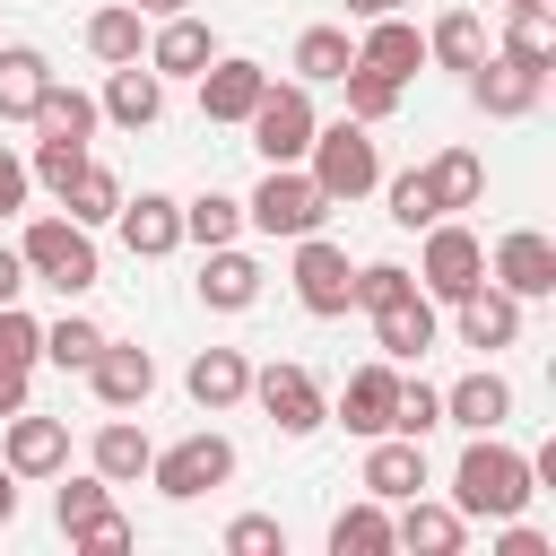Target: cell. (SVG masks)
Returning a JSON list of instances; mask_svg holds the SVG:
<instances>
[{
	"label": "cell",
	"mask_w": 556,
	"mask_h": 556,
	"mask_svg": "<svg viewBox=\"0 0 556 556\" xmlns=\"http://www.w3.org/2000/svg\"><path fill=\"white\" fill-rule=\"evenodd\" d=\"M530 495H539L530 452H513L504 434H469L460 460H452V495L443 504L460 521H513V513H530Z\"/></svg>",
	"instance_id": "cell-1"
},
{
	"label": "cell",
	"mask_w": 556,
	"mask_h": 556,
	"mask_svg": "<svg viewBox=\"0 0 556 556\" xmlns=\"http://www.w3.org/2000/svg\"><path fill=\"white\" fill-rule=\"evenodd\" d=\"M17 261H26L35 287H52V295H70V304L104 278V261H96V226H78V217H26Z\"/></svg>",
	"instance_id": "cell-2"
},
{
	"label": "cell",
	"mask_w": 556,
	"mask_h": 556,
	"mask_svg": "<svg viewBox=\"0 0 556 556\" xmlns=\"http://www.w3.org/2000/svg\"><path fill=\"white\" fill-rule=\"evenodd\" d=\"M304 174L321 182V200H365L382 182V148H374V122H321L313 148H304Z\"/></svg>",
	"instance_id": "cell-3"
},
{
	"label": "cell",
	"mask_w": 556,
	"mask_h": 556,
	"mask_svg": "<svg viewBox=\"0 0 556 556\" xmlns=\"http://www.w3.org/2000/svg\"><path fill=\"white\" fill-rule=\"evenodd\" d=\"M243 130H252V148H261V165H304V148H313V130H321V113H313V87L304 78H269L261 87V104L243 113Z\"/></svg>",
	"instance_id": "cell-4"
},
{
	"label": "cell",
	"mask_w": 556,
	"mask_h": 556,
	"mask_svg": "<svg viewBox=\"0 0 556 556\" xmlns=\"http://www.w3.org/2000/svg\"><path fill=\"white\" fill-rule=\"evenodd\" d=\"M235 478V443L217 434V426H200V434H182V443H165L156 460H148V486L165 495V504H200V495H217Z\"/></svg>",
	"instance_id": "cell-5"
},
{
	"label": "cell",
	"mask_w": 556,
	"mask_h": 556,
	"mask_svg": "<svg viewBox=\"0 0 556 556\" xmlns=\"http://www.w3.org/2000/svg\"><path fill=\"white\" fill-rule=\"evenodd\" d=\"M321 217H330V200H321V182H313L304 165H269V174H261V191L243 200V226H261V235H278V243L313 235Z\"/></svg>",
	"instance_id": "cell-6"
},
{
	"label": "cell",
	"mask_w": 556,
	"mask_h": 556,
	"mask_svg": "<svg viewBox=\"0 0 556 556\" xmlns=\"http://www.w3.org/2000/svg\"><path fill=\"white\" fill-rule=\"evenodd\" d=\"M287 278H295V304L313 313V321H339V313H356V261L313 226V235H295V261H287Z\"/></svg>",
	"instance_id": "cell-7"
},
{
	"label": "cell",
	"mask_w": 556,
	"mask_h": 556,
	"mask_svg": "<svg viewBox=\"0 0 556 556\" xmlns=\"http://www.w3.org/2000/svg\"><path fill=\"white\" fill-rule=\"evenodd\" d=\"M252 400H261V417L278 426V434H321L330 426V391L313 382V365H295V356H278V365H252Z\"/></svg>",
	"instance_id": "cell-8"
},
{
	"label": "cell",
	"mask_w": 556,
	"mask_h": 556,
	"mask_svg": "<svg viewBox=\"0 0 556 556\" xmlns=\"http://www.w3.org/2000/svg\"><path fill=\"white\" fill-rule=\"evenodd\" d=\"M478 278H486V243H478L460 217H434V226H426V252H417V287H426L434 304H460Z\"/></svg>",
	"instance_id": "cell-9"
},
{
	"label": "cell",
	"mask_w": 556,
	"mask_h": 556,
	"mask_svg": "<svg viewBox=\"0 0 556 556\" xmlns=\"http://www.w3.org/2000/svg\"><path fill=\"white\" fill-rule=\"evenodd\" d=\"M365 321H374V348H382L391 365H417V356H426V348L443 339V304H434V295H426L417 278H408L400 295H382V304H374Z\"/></svg>",
	"instance_id": "cell-10"
},
{
	"label": "cell",
	"mask_w": 556,
	"mask_h": 556,
	"mask_svg": "<svg viewBox=\"0 0 556 556\" xmlns=\"http://www.w3.org/2000/svg\"><path fill=\"white\" fill-rule=\"evenodd\" d=\"M539 96H547V70H530V61L495 52V43H486V61L469 70V104H478L486 122H521V113H539Z\"/></svg>",
	"instance_id": "cell-11"
},
{
	"label": "cell",
	"mask_w": 556,
	"mask_h": 556,
	"mask_svg": "<svg viewBox=\"0 0 556 556\" xmlns=\"http://www.w3.org/2000/svg\"><path fill=\"white\" fill-rule=\"evenodd\" d=\"M486 278H495L504 295H521V304H547V295H556V243H547L539 226H513V235H495Z\"/></svg>",
	"instance_id": "cell-12"
},
{
	"label": "cell",
	"mask_w": 556,
	"mask_h": 556,
	"mask_svg": "<svg viewBox=\"0 0 556 556\" xmlns=\"http://www.w3.org/2000/svg\"><path fill=\"white\" fill-rule=\"evenodd\" d=\"M0 460L17 469V486L61 478V469H70V417H35V408L0 417Z\"/></svg>",
	"instance_id": "cell-13"
},
{
	"label": "cell",
	"mask_w": 556,
	"mask_h": 556,
	"mask_svg": "<svg viewBox=\"0 0 556 556\" xmlns=\"http://www.w3.org/2000/svg\"><path fill=\"white\" fill-rule=\"evenodd\" d=\"M113 235H122L130 261H165V252H182V200L174 191H122Z\"/></svg>",
	"instance_id": "cell-14"
},
{
	"label": "cell",
	"mask_w": 556,
	"mask_h": 556,
	"mask_svg": "<svg viewBox=\"0 0 556 556\" xmlns=\"http://www.w3.org/2000/svg\"><path fill=\"white\" fill-rule=\"evenodd\" d=\"M391 408H400V365L391 356H374V365H356L348 382H339V400H330V426H348V434H391Z\"/></svg>",
	"instance_id": "cell-15"
},
{
	"label": "cell",
	"mask_w": 556,
	"mask_h": 556,
	"mask_svg": "<svg viewBox=\"0 0 556 556\" xmlns=\"http://www.w3.org/2000/svg\"><path fill=\"white\" fill-rule=\"evenodd\" d=\"M191 87H200V122H226V130H243V113L261 104L269 70H261L252 52H217V61H208V70L191 78Z\"/></svg>",
	"instance_id": "cell-16"
},
{
	"label": "cell",
	"mask_w": 556,
	"mask_h": 556,
	"mask_svg": "<svg viewBox=\"0 0 556 556\" xmlns=\"http://www.w3.org/2000/svg\"><path fill=\"white\" fill-rule=\"evenodd\" d=\"M452 330H460V348L495 356V348H513V339H521V295H504L495 278H478V287L452 304Z\"/></svg>",
	"instance_id": "cell-17"
},
{
	"label": "cell",
	"mask_w": 556,
	"mask_h": 556,
	"mask_svg": "<svg viewBox=\"0 0 556 556\" xmlns=\"http://www.w3.org/2000/svg\"><path fill=\"white\" fill-rule=\"evenodd\" d=\"M87 391H96L104 408H148V391H156V356L130 348V339H104V348L87 356Z\"/></svg>",
	"instance_id": "cell-18"
},
{
	"label": "cell",
	"mask_w": 556,
	"mask_h": 556,
	"mask_svg": "<svg viewBox=\"0 0 556 556\" xmlns=\"http://www.w3.org/2000/svg\"><path fill=\"white\" fill-rule=\"evenodd\" d=\"M391 547H408V556H460V547H469V521L417 486V495H400V513H391Z\"/></svg>",
	"instance_id": "cell-19"
},
{
	"label": "cell",
	"mask_w": 556,
	"mask_h": 556,
	"mask_svg": "<svg viewBox=\"0 0 556 556\" xmlns=\"http://www.w3.org/2000/svg\"><path fill=\"white\" fill-rule=\"evenodd\" d=\"M356 486H365L374 504H400V495H417V486H426V443H417V434H374V443H365V469H356Z\"/></svg>",
	"instance_id": "cell-20"
},
{
	"label": "cell",
	"mask_w": 556,
	"mask_h": 556,
	"mask_svg": "<svg viewBox=\"0 0 556 556\" xmlns=\"http://www.w3.org/2000/svg\"><path fill=\"white\" fill-rule=\"evenodd\" d=\"M156 78H200L208 61H217V35L191 17V9H174V17H156V35H148V52H139Z\"/></svg>",
	"instance_id": "cell-21"
},
{
	"label": "cell",
	"mask_w": 556,
	"mask_h": 556,
	"mask_svg": "<svg viewBox=\"0 0 556 556\" xmlns=\"http://www.w3.org/2000/svg\"><path fill=\"white\" fill-rule=\"evenodd\" d=\"M356 61H365V70H382L391 87H408V78L426 70V35H417L400 9H382V17H365V35H356Z\"/></svg>",
	"instance_id": "cell-22"
},
{
	"label": "cell",
	"mask_w": 556,
	"mask_h": 556,
	"mask_svg": "<svg viewBox=\"0 0 556 556\" xmlns=\"http://www.w3.org/2000/svg\"><path fill=\"white\" fill-rule=\"evenodd\" d=\"M200 304L208 313H252L261 304V261L243 243H208L200 252Z\"/></svg>",
	"instance_id": "cell-23"
},
{
	"label": "cell",
	"mask_w": 556,
	"mask_h": 556,
	"mask_svg": "<svg viewBox=\"0 0 556 556\" xmlns=\"http://www.w3.org/2000/svg\"><path fill=\"white\" fill-rule=\"evenodd\" d=\"M182 391H191V408H243L252 400V356L243 348H200L191 365H182Z\"/></svg>",
	"instance_id": "cell-24"
},
{
	"label": "cell",
	"mask_w": 556,
	"mask_h": 556,
	"mask_svg": "<svg viewBox=\"0 0 556 556\" xmlns=\"http://www.w3.org/2000/svg\"><path fill=\"white\" fill-rule=\"evenodd\" d=\"M504 417H513V382L495 365H478L443 391V426H460V434H504Z\"/></svg>",
	"instance_id": "cell-25"
},
{
	"label": "cell",
	"mask_w": 556,
	"mask_h": 556,
	"mask_svg": "<svg viewBox=\"0 0 556 556\" xmlns=\"http://www.w3.org/2000/svg\"><path fill=\"white\" fill-rule=\"evenodd\" d=\"M148 460H156V443H148V426H130V408H113V417L96 426V443H87V469H96L104 486H139Z\"/></svg>",
	"instance_id": "cell-26"
},
{
	"label": "cell",
	"mask_w": 556,
	"mask_h": 556,
	"mask_svg": "<svg viewBox=\"0 0 556 556\" xmlns=\"http://www.w3.org/2000/svg\"><path fill=\"white\" fill-rule=\"evenodd\" d=\"M96 113H104V122H122V130H148V122L165 113V78H156L148 61H113V70H104Z\"/></svg>",
	"instance_id": "cell-27"
},
{
	"label": "cell",
	"mask_w": 556,
	"mask_h": 556,
	"mask_svg": "<svg viewBox=\"0 0 556 556\" xmlns=\"http://www.w3.org/2000/svg\"><path fill=\"white\" fill-rule=\"evenodd\" d=\"M417 174H426L434 217H460V208H478V200H486V156H478V148H434Z\"/></svg>",
	"instance_id": "cell-28"
},
{
	"label": "cell",
	"mask_w": 556,
	"mask_h": 556,
	"mask_svg": "<svg viewBox=\"0 0 556 556\" xmlns=\"http://www.w3.org/2000/svg\"><path fill=\"white\" fill-rule=\"evenodd\" d=\"M426 61H434V70H460V78H469V70L486 61V17H478V9H443V17L426 26Z\"/></svg>",
	"instance_id": "cell-29"
},
{
	"label": "cell",
	"mask_w": 556,
	"mask_h": 556,
	"mask_svg": "<svg viewBox=\"0 0 556 556\" xmlns=\"http://www.w3.org/2000/svg\"><path fill=\"white\" fill-rule=\"evenodd\" d=\"M43 78H52V61L35 43H0V122H35Z\"/></svg>",
	"instance_id": "cell-30"
},
{
	"label": "cell",
	"mask_w": 556,
	"mask_h": 556,
	"mask_svg": "<svg viewBox=\"0 0 556 556\" xmlns=\"http://www.w3.org/2000/svg\"><path fill=\"white\" fill-rule=\"evenodd\" d=\"M87 52H96L104 70H113V61H139V52H148V17H139L130 0H104V9L87 17Z\"/></svg>",
	"instance_id": "cell-31"
},
{
	"label": "cell",
	"mask_w": 556,
	"mask_h": 556,
	"mask_svg": "<svg viewBox=\"0 0 556 556\" xmlns=\"http://www.w3.org/2000/svg\"><path fill=\"white\" fill-rule=\"evenodd\" d=\"M348 61H356V35H348V26H304L287 70H295L304 87H339V70H348Z\"/></svg>",
	"instance_id": "cell-32"
},
{
	"label": "cell",
	"mask_w": 556,
	"mask_h": 556,
	"mask_svg": "<svg viewBox=\"0 0 556 556\" xmlns=\"http://www.w3.org/2000/svg\"><path fill=\"white\" fill-rule=\"evenodd\" d=\"M330 556H391V504L356 495V504L330 521Z\"/></svg>",
	"instance_id": "cell-33"
},
{
	"label": "cell",
	"mask_w": 556,
	"mask_h": 556,
	"mask_svg": "<svg viewBox=\"0 0 556 556\" xmlns=\"http://www.w3.org/2000/svg\"><path fill=\"white\" fill-rule=\"evenodd\" d=\"M495 52H513V61H530V70H556V9H504Z\"/></svg>",
	"instance_id": "cell-34"
},
{
	"label": "cell",
	"mask_w": 556,
	"mask_h": 556,
	"mask_svg": "<svg viewBox=\"0 0 556 556\" xmlns=\"http://www.w3.org/2000/svg\"><path fill=\"white\" fill-rule=\"evenodd\" d=\"M96 96L87 87H61V78H43V96H35V130H61V139H96Z\"/></svg>",
	"instance_id": "cell-35"
},
{
	"label": "cell",
	"mask_w": 556,
	"mask_h": 556,
	"mask_svg": "<svg viewBox=\"0 0 556 556\" xmlns=\"http://www.w3.org/2000/svg\"><path fill=\"white\" fill-rule=\"evenodd\" d=\"M61 208H70L78 226H113V208H122V174L87 156V165L70 174V191H61Z\"/></svg>",
	"instance_id": "cell-36"
},
{
	"label": "cell",
	"mask_w": 556,
	"mask_h": 556,
	"mask_svg": "<svg viewBox=\"0 0 556 556\" xmlns=\"http://www.w3.org/2000/svg\"><path fill=\"white\" fill-rule=\"evenodd\" d=\"M243 235V200L235 191H200V200H182V243H235Z\"/></svg>",
	"instance_id": "cell-37"
},
{
	"label": "cell",
	"mask_w": 556,
	"mask_h": 556,
	"mask_svg": "<svg viewBox=\"0 0 556 556\" xmlns=\"http://www.w3.org/2000/svg\"><path fill=\"white\" fill-rule=\"evenodd\" d=\"M87 165V139H61V130H35V156H26V174H35V191H70V174Z\"/></svg>",
	"instance_id": "cell-38"
},
{
	"label": "cell",
	"mask_w": 556,
	"mask_h": 556,
	"mask_svg": "<svg viewBox=\"0 0 556 556\" xmlns=\"http://www.w3.org/2000/svg\"><path fill=\"white\" fill-rule=\"evenodd\" d=\"M104 348V330L87 321V313H61V321H43V365H61V374H87V356Z\"/></svg>",
	"instance_id": "cell-39"
},
{
	"label": "cell",
	"mask_w": 556,
	"mask_h": 556,
	"mask_svg": "<svg viewBox=\"0 0 556 556\" xmlns=\"http://www.w3.org/2000/svg\"><path fill=\"white\" fill-rule=\"evenodd\" d=\"M339 87H348V122H391V113H400V87H391L382 70H365V61H348Z\"/></svg>",
	"instance_id": "cell-40"
},
{
	"label": "cell",
	"mask_w": 556,
	"mask_h": 556,
	"mask_svg": "<svg viewBox=\"0 0 556 556\" xmlns=\"http://www.w3.org/2000/svg\"><path fill=\"white\" fill-rule=\"evenodd\" d=\"M104 504H113V486H104L96 469H78V478L61 469V486H52V521H61V530H78V521H96Z\"/></svg>",
	"instance_id": "cell-41"
},
{
	"label": "cell",
	"mask_w": 556,
	"mask_h": 556,
	"mask_svg": "<svg viewBox=\"0 0 556 556\" xmlns=\"http://www.w3.org/2000/svg\"><path fill=\"white\" fill-rule=\"evenodd\" d=\"M382 191V208H391V226H408V235H426L434 226V200H426V174H391V182H374Z\"/></svg>",
	"instance_id": "cell-42"
},
{
	"label": "cell",
	"mask_w": 556,
	"mask_h": 556,
	"mask_svg": "<svg viewBox=\"0 0 556 556\" xmlns=\"http://www.w3.org/2000/svg\"><path fill=\"white\" fill-rule=\"evenodd\" d=\"M434 426H443V391H434V382H408V374H400V408H391V434H417V443H426Z\"/></svg>",
	"instance_id": "cell-43"
},
{
	"label": "cell",
	"mask_w": 556,
	"mask_h": 556,
	"mask_svg": "<svg viewBox=\"0 0 556 556\" xmlns=\"http://www.w3.org/2000/svg\"><path fill=\"white\" fill-rule=\"evenodd\" d=\"M226 556H287V521H269V513H235V521H226Z\"/></svg>",
	"instance_id": "cell-44"
},
{
	"label": "cell",
	"mask_w": 556,
	"mask_h": 556,
	"mask_svg": "<svg viewBox=\"0 0 556 556\" xmlns=\"http://www.w3.org/2000/svg\"><path fill=\"white\" fill-rule=\"evenodd\" d=\"M130 539H139V530H130V521H122V513H113V504H104V513H96V521H78V530H70V547H87V556H122V547H130Z\"/></svg>",
	"instance_id": "cell-45"
},
{
	"label": "cell",
	"mask_w": 556,
	"mask_h": 556,
	"mask_svg": "<svg viewBox=\"0 0 556 556\" xmlns=\"http://www.w3.org/2000/svg\"><path fill=\"white\" fill-rule=\"evenodd\" d=\"M35 200V174H26V156L17 148H0V217H17Z\"/></svg>",
	"instance_id": "cell-46"
},
{
	"label": "cell",
	"mask_w": 556,
	"mask_h": 556,
	"mask_svg": "<svg viewBox=\"0 0 556 556\" xmlns=\"http://www.w3.org/2000/svg\"><path fill=\"white\" fill-rule=\"evenodd\" d=\"M495 556H547V539H539V530L513 513V521H495Z\"/></svg>",
	"instance_id": "cell-47"
},
{
	"label": "cell",
	"mask_w": 556,
	"mask_h": 556,
	"mask_svg": "<svg viewBox=\"0 0 556 556\" xmlns=\"http://www.w3.org/2000/svg\"><path fill=\"white\" fill-rule=\"evenodd\" d=\"M26 382H35V365L0 356V417H17V408H26Z\"/></svg>",
	"instance_id": "cell-48"
},
{
	"label": "cell",
	"mask_w": 556,
	"mask_h": 556,
	"mask_svg": "<svg viewBox=\"0 0 556 556\" xmlns=\"http://www.w3.org/2000/svg\"><path fill=\"white\" fill-rule=\"evenodd\" d=\"M35 278H26V261H17V243H0V304H17Z\"/></svg>",
	"instance_id": "cell-49"
},
{
	"label": "cell",
	"mask_w": 556,
	"mask_h": 556,
	"mask_svg": "<svg viewBox=\"0 0 556 556\" xmlns=\"http://www.w3.org/2000/svg\"><path fill=\"white\" fill-rule=\"evenodd\" d=\"M9 521H17V469L0 460V530H9Z\"/></svg>",
	"instance_id": "cell-50"
},
{
	"label": "cell",
	"mask_w": 556,
	"mask_h": 556,
	"mask_svg": "<svg viewBox=\"0 0 556 556\" xmlns=\"http://www.w3.org/2000/svg\"><path fill=\"white\" fill-rule=\"evenodd\" d=\"M130 9H139V17L156 26V17H174V9H191V0H130Z\"/></svg>",
	"instance_id": "cell-51"
},
{
	"label": "cell",
	"mask_w": 556,
	"mask_h": 556,
	"mask_svg": "<svg viewBox=\"0 0 556 556\" xmlns=\"http://www.w3.org/2000/svg\"><path fill=\"white\" fill-rule=\"evenodd\" d=\"M504 9H556V0H504Z\"/></svg>",
	"instance_id": "cell-52"
},
{
	"label": "cell",
	"mask_w": 556,
	"mask_h": 556,
	"mask_svg": "<svg viewBox=\"0 0 556 556\" xmlns=\"http://www.w3.org/2000/svg\"><path fill=\"white\" fill-rule=\"evenodd\" d=\"M391 9H408V0H391Z\"/></svg>",
	"instance_id": "cell-53"
}]
</instances>
